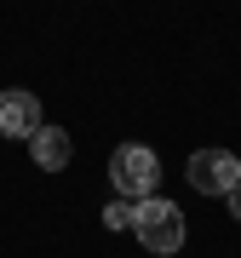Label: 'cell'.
Returning a JSON list of instances; mask_svg holds the SVG:
<instances>
[{
    "label": "cell",
    "mask_w": 241,
    "mask_h": 258,
    "mask_svg": "<svg viewBox=\"0 0 241 258\" xmlns=\"http://www.w3.org/2000/svg\"><path fill=\"white\" fill-rule=\"evenodd\" d=\"M155 178H161L155 149H144V144H120L115 155H109V184H115L120 201H149V195H155Z\"/></svg>",
    "instance_id": "cell-1"
},
{
    "label": "cell",
    "mask_w": 241,
    "mask_h": 258,
    "mask_svg": "<svg viewBox=\"0 0 241 258\" xmlns=\"http://www.w3.org/2000/svg\"><path fill=\"white\" fill-rule=\"evenodd\" d=\"M132 230H138V241L149 252H178L184 247V212L172 201H161V195H149V201L132 207Z\"/></svg>",
    "instance_id": "cell-2"
},
{
    "label": "cell",
    "mask_w": 241,
    "mask_h": 258,
    "mask_svg": "<svg viewBox=\"0 0 241 258\" xmlns=\"http://www.w3.org/2000/svg\"><path fill=\"white\" fill-rule=\"evenodd\" d=\"M190 184L201 195H230L241 184V161L230 155V149H195L190 155Z\"/></svg>",
    "instance_id": "cell-3"
},
{
    "label": "cell",
    "mask_w": 241,
    "mask_h": 258,
    "mask_svg": "<svg viewBox=\"0 0 241 258\" xmlns=\"http://www.w3.org/2000/svg\"><path fill=\"white\" fill-rule=\"evenodd\" d=\"M46 126L40 120V98L23 92V86H6L0 92V138H35Z\"/></svg>",
    "instance_id": "cell-4"
},
{
    "label": "cell",
    "mask_w": 241,
    "mask_h": 258,
    "mask_svg": "<svg viewBox=\"0 0 241 258\" xmlns=\"http://www.w3.org/2000/svg\"><path fill=\"white\" fill-rule=\"evenodd\" d=\"M29 149H35V166H46V172L69 166V132L64 126H40L35 138H29Z\"/></svg>",
    "instance_id": "cell-5"
},
{
    "label": "cell",
    "mask_w": 241,
    "mask_h": 258,
    "mask_svg": "<svg viewBox=\"0 0 241 258\" xmlns=\"http://www.w3.org/2000/svg\"><path fill=\"white\" fill-rule=\"evenodd\" d=\"M103 224H109V230H132V201H120V195H115V201L103 207Z\"/></svg>",
    "instance_id": "cell-6"
},
{
    "label": "cell",
    "mask_w": 241,
    "mask_h": 258,
    "mask_svg": "<svg viewBox=\"0 0 241 258\" xmlns=\"http://www.w3.org/2000/svg\"><path fill=\"white\" fill-rule=\"evenodd\" d=\"M230 212H235V218H241V184L230 189Z\"/></svg>",
    "instance_id": "cell-7"
},
{
    "label": "cell",
    "mask_w": 241,
    "mask_h": 258,
    "mask_svg": "<svg viewBox=\"0 0 241 258\" xmlns=\"http://www.w3.org/2000/svg\"><path fill=\"white\" fill-rule=\"evenodd\" d=\"M235 161H241V155H235Z\"/></svg>",
    "instance_id": "cell-8"
}]
</instances>
